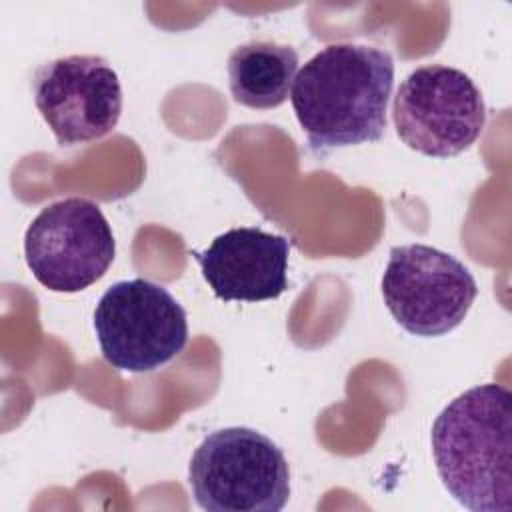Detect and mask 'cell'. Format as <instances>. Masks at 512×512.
Listing matches in <instances>:
<instances>
[{
  "mask_svg": "<svg viewBox=\"0 0 512 512\" xmlns=\"http://www.w3.org/2000/svg\"><path fill=\"white\" fill-rule=\"evenodd\" d=\"M112 228L98 204L70 196L44 206L24 234L32 276L52 292H80L114 260Z\"/></svg>",
  "mask_w": 512,
  "mask_h": 512,
  "instance_id": "7",
  "label": "cell"
},
{
  "mask_svg": "<svg viewBox=\"0 0 512 512\" xmlns=\"http://www.w3.org/2000/svg\"><path fill=\"white\" fill-rule=\"evenodd\" d=\"M214 296L224 302L274 300L288 288L290 240L256 226L230 228L192 252Z\"/></svg>",
  "mask_w": 512,
  "mask_h": 512,
  "instance_id": "9",
  "label": "cell"
},
{
  "mask_svg": "<svg viewBox=\"0 0 512 512\" xmlns=\"http://www.w3.org/2000/svg\"><path fill=\"white\" fill-rule=\"evenodd\" d=\"M196 504L208 512H278L290 496L284 452L244 426L208 434L188 464Z\"/></svg>",
  "mask_w": 512,
  "mask_h": 512,
  "instance_id": "3",
  "label": "cell"
},
{
  "mask_svg": "<svg viewBox=\"0 0 512 512\" xmlns=\"http://www.w3.org/2000/svg\"><path fill=\"white\" fill-rule=\"evenodd\" d=\"M512 394L480 384L456 396L434 420L436 472L450 496L472 512L512 510Z\"/></svg>",
  "mask_w": 512,
  "mask_h": 512,
  "instance_id": "2",
  "label": "cell"
},
{
  "mask_svg": "<svg viewBox=\"0 0 512 512\" xmlns=\"http://www.w3.org/2000/svg\"><path fill=\"white\" fill-rule=\"evenodd\" d=\"M104 360L122 372H152L174 360L188 342L184 308L160 284L144 278L112 284L94 310Z\"/></svg>",
  "mask_w": 512,
  "mask_h": 512,
  "instance_id": "4",
  "label": "cell"
},
{
  "mask_svg": "<svg viewBox=\"0 0 512 512\" xmlns=\"http://www.w3.org/2000/svg\"><path fill=\"white\" fill-rule=\"evenodd\" d=\"M394 86L388 50L330 44L296 74L292 108L314 152L378 142Z\"/></svg>",
  "mask_w": 512,
  "mask_h": 512,
  "instance_id": "1",
  "label": "cell"
},
{
  "mask_svg": "<svg viewBox=\"0 0 512 512\" xmlns=\"http://www.w3.org/2000/svg\"><path fill=\"white\" fill-rule=\"evenodd\" d=\"M32 92L60 146L98 140L120 120L118 74L94 54H72L40 64L32 76Z\"/></svg>",
  "mask_w": 512,
  "mask_h": 512,
  "instance_id": "8",
  "label": "cell"
},
{
  "mask_svg": "<svg viewBox=\"0 0 512 512\" xmlns=\"http://www.w3.org/2000/svg\"><path fill=\"white\" fill-rule=\"evenodd\" d=\"M392 118L400 140L432 158L468 150L484 130L486 106L474 80L458 68L428 64L400 84Z\"/></svg>",
  "mask_w": 512,
  "mask_h": 512,
  "instance_id": "5",
  "label": "cell"
},
{
  "mask_svg": "<svg viewBox=\"0 0 512 512\" xmlns=\"http://www.w3.org/2000/svg\"><path fill=\"white\" fill-rule=\"evenodd\" d=\"M298 52L274 40H252L228 56V86L232 98L248 108L280 106L294 84Z\"/></svg>",
  "mask_w": 512,
  "mask_h": 512,
  "instance_id": "10",
  "label": "cell"
},
{
  "mask_svg": "<svg viewBox=\"0 0 512 512\" xmlns=\"http://www.w3.org/2000/svg\"><path fill=\"white\" fill-rule=\"evenodd\" d=\"M478 286L452 254L428 244L394 246L382 276V296L392 318L414 336H442L472 308Z\"/></svg>",
  "mask_w": 512,
  "mask_h": 512,
  "instance_id": "6",
  "label": "cell"
}]
</instances>
